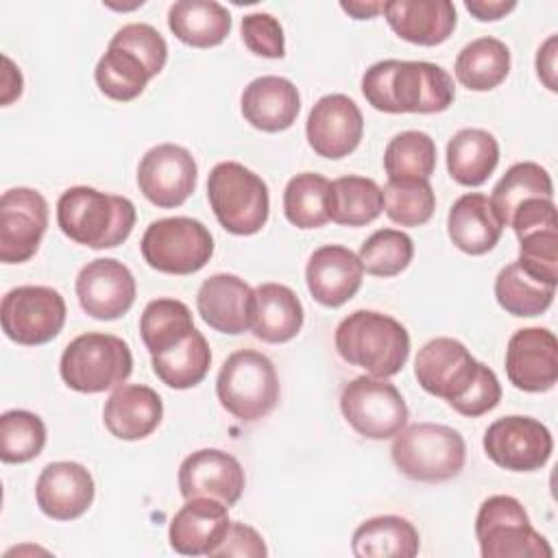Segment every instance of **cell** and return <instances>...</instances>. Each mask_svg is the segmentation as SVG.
<instances>
[{
  "label": "cell",
  "instance_id": "603a6c76",
  "mask_svg": "<svg viewBox=\"0 0 558 558\" xmlns=\"http://www.w3.org/2000/svg\"><path fill=\"white\" fill-rule=\"evenodd\" d=\"M364 266L360 257L340 244L316 248L305 266L307 290L325 307H340L353 299L362 286Z\"/></svg>",
  "mask_w": 558,
  "mask_h": 558
},
{
  "label": "cell",
  "instance_id": "d6a6232c",
  "mask_svg": "<svg viewBox=\"0 0 558 558\" xmlns=\"http://www.w3.org/2000/svg\"><path fill=\"white\" fill-rule=\"evenodd\" d=\"M456 78L471 92H490L510 72V50L497 37H477L456 57Z\"/></svg>",
  "mask_w": 558,
  "mask_h": 558
},
{
  "label": "cell",
  "instance_id": "8fae6325",
  "mask_svg": "<svg viewBox=\"0 0 558 558\" xmlns=\"http://www.w3.org/2000/svg\"><path fill=\"white\" fill-rule=\"evenodd\" d=\"M144 262L166 275H192L214 255L209 229L194 218L172 216L153 220L140 242Z\"/></svg>",
  "mask_w": 558,
  "mask_h": 558
},
{
  "label": "cell",
  "instance_id": "ab89813d",
  "mask_svg": "<svg viewBox=\"0 0 558 558\" xmlns=\"http://www.w3.org/2000/svg\"><path fill=\"white\" fill-rule=\"evenodd\" d=\"M434 168L436 142L423 131H401L384 150L388 179H429Z\"/></svg>",
  "mask_w": 558,
  "mask_h": 558
},
{
  "label": "cell",
  "instance_id": "f1b7e54d",
  "mask_svg": "<svg viewBox=\"0 0 558 558\" xmlns=\"http://www.w3.org/2000/svg\"><path fill=\"white\" fill-rule=\"evenodd\" d=\"M251 331L257 340L281 344L303 327V305L292 288L283 283H259L255 290Z\"/></svg>",
  "mask_w": 558,
  "mask_h": 558
},
{
  "label": "cell",
  "instance_id": "8d00e7d4",
  "mask_svg": "<svg viewBox=\"0 0 558 558\" xmlns=\"http://www.w3.org/2000/svg\"><path fill=\"white\" fill-rule=\"evenodd\" d=\"M384 209L381 187L360 174H347L331 181V211L329 218L344 227H364L373 222Z\"/></svg>",
  "mask_w": 558,
  "mask_h": 558
},
{
  "label": "cell",
  "instance_id": "7dc6e473",
  "mask_svg": "<svg viewBox=\"0 0 558 558\" xmlns=\"http://www.w3.org/2000/svg\"><path fill=\"white\" fill-rule=\"evenodd\" d=\"M508 227L517 233V238L538 231V229H551L558 227L556 220V205L554 198H530L521 203L514 214L510 216Z\"/></svg>",
  "mask_w": 558,
  "mask_h": 558
},
{
  "label": "cell",
  "instance_id": "ac0fdd59",
  "mask_svg": "<svg viewBox=\"0 0 558 558\" xmlns=\"http://www.w3.org/2000/svg\"><path fill=\"white\" fill-rule=\"evenodd\" d=\"M305 135L316 155L325 159L347 157L362 142V111L349 96L327 94L314 102L305 122Z\"/></svg>",
  "mask_w": 558,
  "mask_h": 558
},
{
  "label": "cell",
  "instance_id": "7a4b0ae2",
  "mask_svg": "<svg viewBox=\"0 0 558 558\" xmlns=\"http://www.w3.org/2000/svg\"><path fill=\"white\" fill-rule=\"evenodd\" d=\"M362 94L384 113H440L453 102L456 87L436 63L384 59L364 72Z\"/></svg>",
  "mask_w": 558,
  "mask_h": 558
},
{
  "label": "cell",
  "instance_id": "74e56055",
  "mask_svg": "<svg viewBox=\"0 0 558 558\" xmlns=\"http://www.w3.org/2000/svg\"><path fill=\"white\" fill-rule=\"evenodd\" d=\"M556 294V286L538 281L517 262L504 266L495 279V299L512 316L530 318L543 314Z\"/></svg>",
  "mask_w": 558,
  "mask_h": 558
},
{
  "label": "cell",
  "instance_id": "e0dca14e",
  "mask_svg": "<svg viewBox=\"0 0 558 558\" xmlns=\"http://www.w3.org/2000/svg\"><path fill=\"white\" fill-rule=\"evenodd\" d=\"M74 290L85 314L96 320H116L131 310L137 286L122 262L98 257L78 270Z\"/></svg>",
  "mask_w": 558,
  "mask_h": 558
},
{
  "label": "cell",
  "instance_id": "44dd1931",
  "mask_svg": "<svg viewBox=\"0 0 558 558\" xmlns=\"http://www.w3.org/2000/svg\"><path fill=\"white\" fill-rule=\"evenodd\" d=\"M253 288L231 272L207 277L196 292V310L201 318L216 331L238 336L253 323Z\"/></svg>",
  "mask_w": 558,
  "mask_h": 558
},
{
  "label": "cell",
  "instance_id": "9a60e30c",
  "mask_svg": "<svg viewBox=\"0 0 558 558\" xmlns=\"http://www.w3.org/2000/svg\"><path fill=\"white\" fill-rule=\"evenodd\" d=\"M48 203L33 187H11L0 198V262H28L46 233Z\"/></svg>",
  "mask_w": 558,
  "mask_h": 558
},
{
  "label": "cell",
  "instance_id": "277c9868",
  "mask_svg": "<svg viewBox=\"0 0 558 558\" xmlns=\"http://www.w3.org/2000/svg\"><path fill=\"white\" fill-rule=\"evenodd\" d=\"M57 222L63 235L89 248H113L135 227V205L126 196L96 187H68L57 201Z\"/></svg>",
  "mask_w": 558,
  "mask_h": 558
},
{
  "label": "cell",
  "instance_id": "ba28073f",
  "mask_svg": "<svg viewBox=\"0 0 558 558\" xmlns=\"http://www.w3.org/2000/svg\"><path fill=\"white\" fill-rule=\"evenodd\" d=\"M133 371V355L129 344L100 331L76 336L61 353V379L76 392H105L122 386Z\"/></svg>",
  "mask_w": 558,
  "mask_h": 558
},
{
  "label": "cell",
  "instance_id": "4fadbf2b",
  "mask_svg": "<svg viewBox=\"0 0 558 558\" xmlns=\"http://www.w3.org/2000/svg\"><path fill=\"white\" fill-rule=\"evenodd\" d=\"M0 323L4 336L17 344H46L63 329L65 301L48 286H17L2 296Z\"/></svg>",
  "mask_w": 558,
  "mask_h": 558
},
{
  "label": "cell",
  "instance_id": "cb8c5ba5",
  "mask_svg": "<svg viewBox=\"0 0 558 558\" xmlns=\"http://www.w3.org/2000/svg\"><path fill=\"white\" fill-rule=\"evenodd\" d=\"M227 506L211 497H190L168 527L170 547L183 556H209L229 527Z\"/></svg>",
  "mask_w": 558,
  "mask_h": 558
},
{
  "label": "cell",
  "instance_id": "f6af8a7d",
  "mask_svg": "<svg viewBox=\"0 0 558 558\" xmlns=\"http://www.w3.org/2000/svg\"><path fill=\"white\" fill-rule=\"evenodd\" d=\"M240 31H242V41L253 54L266 57V59H281L286 54L283 28L275 15L264 11L248 13L242 17Z\"/></svg>",
  "mask_w": 558,
  "mask_h": 558
},
{
  "label": "cell",
  "instance_id": "3957f363",
  "mask_svg": "<svg viewBox=\"0 0 558 558\" xmlns=\"http://www.w3.org/2000/svg\"><path fill=\"white\" fill-rule=\"evenodd\" d=\"M168 59L163 35L144 22H131L116 31L105 54L98 59L94 78L100 92L120 102L137 98Z\"/></svg>",
  "mask_w": 558,
  "mask_h": 558
},
{
  "label": "cell",
  "instance_id": "836d02e7",
  "mask_svg": "<svg viewBox=\"0 0 558 558\" xmlns=\"http://www.w3.org/2000/svg\"><path fill=\"white\" fill-rule=\"evenodd\" d=\"M155 375L174 390L198 386L211 364V351L205 336L194 327L179 344L150 355Z\"/></svg>",
  "mask_w": 558,
  "mask_h": 558
},
{
  "label": "cell",
  "instance_id": "2e32d148",
  "mask_svg": "<svg viewBox=\"0 0 558 558\" xmlns=\"http://www.w3.org/2000/svg\"><path fill=\"white\" fill-rule=\"evenodd\" d=\"M196 161L179 144H157L144 153L137 166L140 192L157 207L183 205L196 187Z\"/></svg>",
  "mask_w": 558,
  "mask_h": 558
},
{
  "label": "cell",
  "instance_id": "7c38bea8",
  "mask_svg": "<svg viewBox=\"0 0 558 558\" xmlns=\"http://www.w3.org/2000/svg\"><path fill=\"white\" fill-rule=\"evenodd\" d=\"M340 410L347 423L371 440L392 438L408 423V405L397 386L373 375H360L342 388Z\"/></svg>",
  "mask_w": 558,
  "mask_h": 558
},
{
  "label": "cell",
  "instance_id": "d4e9b609",
  "mask_svg": "<svg viewBox=\"0 0 558 558\" xmlns=\"http://www.w3.org/2000/svg\"><path fill=\"white\" fill-rule=\"evenodd\" d=\"M240 105L251 126L264 133H279L294 124L301 111V96L292 81L268 74L253 78L244 87Z\"/></svg>",
  "mask_w": 558,
  "mask_h": 558
},
{
  "label": "cell",
  "instance_id": "bcb514c9",
  "mask_svg": "<svg viewBox=\"0 0 558 558\" xmlns=\"http://www.w3.org/2000/svg\"><path fill=\"white\" fill-rule=\"evenodd\" d=\"M268 554L264 538L257 530L246 523L229 521V527L218 543V547L209 554V558L218 556H240V558H264Z\"/></svg>",
  "mask_w": 558,
  "mask_h": 558
},
{
  "label": "cell",
  "instance_id": "d6986e66",
  "mask_svg": "<svg viewBox=\"0 0 558 558\" xmlns=\"http://www.w3.org/2000/svg\"><path fill=\"white\" fill-rule=\"evenodd\" d=\"M506 375L523 392H545L558 381V340L545 327L517 329L506 347Z\"/></svg>",
  "mask_w": 558,
  "mask_h": 558
},
{
  "label": "cell",
  "instance_id": "ee69618b",
  "mask_svg": "<svg viewBox=\"0 0 558 558\" xmlns=\"http://www.w3.org/2000/svg\"><path fill=\"white\" fill-rule=\"evenodd\" d=\"M517 264L549 286L558 281V227L538 229L519 238Z\"/></svg>",
  "mask_w": 558,
  "mask_h": 558
},
{
  "label": "cell",
  "instance_id": "7402d4cb",
  "mask_svg": "<svg viewBox=\"0 0 558 558\" xmlns=\"http://www.w3.org/2000/svg\"><path fill=\"white\" fill-rule=\"evenodd\" d=\"M35 499L39 510L54 521L78 519L94 501V477L78 462H50L37 477Z\"/></svg>",
  "mask_w": 558,
  "mask_h": 558
},
{
  "label": "cell",
  "instance_id": "52a82bcc",
  "mask_svg": "<svg viewBox=\"0 0 558 558\" xmlns=\"http://www.w3.org/2000/svg\"><path fill=\"white\" fill-rule=\"evenodd\" d=\"M207 198L216 220L233 235H253L268 220V185L238 161H220L211 168Z\"/></svg>",
  "mask_w": 558,
  "mask_h": 558
},
{
  "label": "cell",
  "instance_id": "816d5d0a",
  "mask_svg": "<svg viewBox=\"0 0 558 558\" xmlns=\"http://www.w3.org/2000/svg\"><path fill=\"white\" fill-rule=\"evenodd\" d=\"M340 9L355 20H371L384 11V2H340Z\"/></svg>",
  "mask_w": 558,
  "mask_h": 558
},
{
  "label": "cell",
  "instance_id": "8992f818",
  "mask_svg": "<svg viewBox=\"0 0 558 558\" xmlns=\"http://www.w3.org/2000/svg\"><path fill=\"white\" fill-rule=\"evenodd\" d=\"M395 466L414 482H447L466 460V445L458 429L440 423H416L401 429L390 447Z\"/></svg>",
  "mask_w": 558,
  "mask_h": 558
},
{
  "label": "cell",
  "instance_id": "1f68e13d",
  "mask_svg": "<svg viewBox=\"0 0 558 558\" xmlns=\"http://www.w3.org/2000/svg\"><path fill=\"white\" fill-rule=\"evenodd\" d=\"M174 37L194 48H211L231 31V13L216 0H179L168 11Z\"/></svg>",
  "mask_w": 558,
  "mask_h": 558
},
{
  "label": "cell",
  "instance_id": "60d3db41",
  "mask_svg": "<svg viewBox=\"0 0 558 558\" xmlns=\"http://www.w3.org/2000/svg\"><path fill=\"white\" fill-rule=\"evenodd\" d=\"M381 196L386 216L401 227H421L436 209V194L427 179H388Z\"/></svg>",
  "mask_w": 558,
  "mask_h": 558
},
{
  "label": "cell",
  "instance_id": "b9f144b4",
  "mask_svg": "<svg viewBox=\"0 0 558 558\" xmlns=\"http://www.w3.org/2000/svg\"><path fill=\"white\" fill-rule=\"evenodd\" d=\"M46 445L44 421L28 410H7L0 416V458L7 464H22L41 453Z\"/></svg>",
  "mask_w": 558,
  "mask_h": 558
},
{
  "label": "cell",
  "instance_id": "484cf974",
  "mask_svg": "<svg viewBox=\"0 0 558 558\" xmlns=\"http://www.w3.org/2000/svg\"><path fill=\"white\" fill-rule=\"evenodd\" d=\"M386 22L405 41L438 46L449 39L458 15L449 0H392L384 2Z\"/></svg>",
  "mask_w": 558,
  "mask_h": 558
},
{
  "label": "cell",
  "instance_id": "7bdbcfd3",
  "mask_svg": "<svg viewBox=\"0 0 558 558\" xmlns=\"http://www.w3.org/2000/svg\"><path fill=\"white\" fill-rule=\"evenodd\" d=\"M357 257L368 275L384 279L395 277L410 266L414 257V242L399 229H379L366 238Z\"/></svg>",
  "mask_w": 558,
  "mask_h": 558
},
{
  "label": "cell",
  "instance_id": "5bb4252c",
  "mask_svg": "<svg viewBox=\"0 0 558 558\" xmlns=\"http://www.w3.org/2000/svg\"><path fill=\"white\" fill-rule=\"evenodd\" d=\"M482 445L486 456L497 466L514 473H530L547 464L554 449V438L541 421L510 414L488 425Z\"/></svg>",
  "mask_w": 558,
  "mask_h": 558
},
{
  "label": "cell",
  "instance_id": "e575fe53",
  "mask_svg": "<svg viewBox=\"0 0 558 558\" xmlns=\"http://www.w3.org/2000/svg\"><path fill=\"white\" fill-rule=\"evenodd\" d=\"M530 198H554V185L549 172L543 166L534 161H521L506 170V174L493 187L488 201L501 225L508 227L514 209Z\"/></svg>",
  "mask_w": 558,
  "mask_h": 558
},
{
  "label": "cell",
  "instance_id": "f546056e",
  "mask_svg": "<svg viewBox=\"0 0 558 558\" xmlns=\"http://www.w3.org/2000/svg\"><path fill=\"white\" fill-rule=\"evenodd\" d=\"M421 549L416 527L397 514H379L357 525L351 551L357 558H412Z\"/></svg>",
  "mask_w": 558,
  "mask_h": 558
},
{
  "label": "cell",
  "instance_id": "4dcf8cb0",
  "mask_svg": "<svg viewBox=\"0 0 558 558\" xmlns=\"http://www.w3.org/2000/svg\"><path fill=\"white\" fill-rule=\"evenodd\" d=\"M499 163V144L484 129H460L447 144V170L451 179L466 187L486 183Z\"/></svg>",
  "mask_w": 558,
  "mask_h": 558
},
{
  "label": "cell",
  "instance_id": "f907efd6",
  "mask_svg": "<svg viewBox=\"0 0 558 558\" xmlns=\"http://www.w3.org/2000/svg\"><path fill=\"white\" fill-rule=\"evenodd\" d=\"M4 78H2V105H9L11 100H15L22 94V74L20 70L13 65V61L9 57H4Z\"/></svg>",
  "mask_w": 558,
  "mask_h": 558
},
{
  "label": "cell",
  "instance_id": "83f0119b",
  "mask_svg": "<svg viewBox=\"0 0 558 558\" xmlns=\"http://www.w3.org/2000/svg\"><path fill=\"white\" fill-rule=\"evenodd\" d=\"M504 231L488 196L480 192L462 194L449 209L447 233L449 240L466 255H484L495 248Z\"/></svg>",
  "mask_w": 558,
  "mask_h": 558
},
{
  "label": "cell",
  "instance_id": "30bf717a",
  "mask_svg": "<svg viewBox=\"0 0 558 558\" xmlns=\"http://www.w3.org/2000/svg\"><path fill=\"white\" fill-rule=\"evenodd\" d=\"M475 536L484 558H551V547L541 536L521 506L510 495L482 501L475 517Z\"/></svg>",
  "mask_w": 558,
  "mask_h": 558
},
{
  "label": "cell",
  "instance_id": "d590c367",
  "mask_svg": "<svg viewBox=\"0 0 558 558\" xmlns=\"http://www.w3.org/2000/svg\"><path fill=\"white\" fill-rule=\"evenodd\" d=\"M331 181L316 172L292 177L283 190V214L299 229H318L329 222Z\"/></svg>",
  "mask_w": 558,
  "mask_h": 558
},
{
  "label": "cell",
  "instance_id": "f35d334b",
  "mask_svg": "<svg viewBox=\"0 0 558 558\" xmlns=\"http://www.w3.org/2000/svg\"><path fill=\"white\" fill-rule=\"evenodd\" d=\"M194 329L190 307L179 299H155L140 316L142 342L150 355L179 344Z\"/></svg>",
  "mask_w": 558,
  "mask_h": 558
},
{
  "label": "cell",
  "instance_id": "c3c4849f",
  "mask_svg": "<svg viewBox=\"0 0 558 558\" xmlns=\"http://www.w3.org/2000/svg\"><path fill=\"white\" fill-rule=\"evenodd\" d=\"M556 41L558 37L556 35H549L545 39V44L538 48L536 52V72H538V78L545 83L547 89L556 92L558 85H556Z\"/></svg>",
  "mask_w": 558,
  "mask_h": 558
},
{
  "label": "cell",
  "instance_id": "6da1fadb",
  "mask_svg": "<svg viewBox=\"0 0 558 558\" xmlns=\"http://www.w3.org/2000/svg\"><path fill=\"white\" fill-rule=\"evenodd\" d=\"M414 375L425 392L445 399L462 416H482L501 401L495 371L477 362L456 338L425 342L414 360Z\"/></svg>",
  "mask_w": 558,
  "mask_h": 558
},
{
  "label": "cell",
  "instance_id": "4316f807",
  "mask_svg": "<svg viewBox=\"0 0 558 558\" xmlns=\"http://www.w3.org/2000/svg\"><path fill=\"white\" fill-rule=\"evenodd\" d=\"M163 416L161 397L144 384L118 386L102 410L105 427L120 440H142L150 436Z\"/></svg>",
  "mask_w": 558,
  "mask_h": 558
},
{
  "label": "cell",
  "instance_id": "9c48e42d",
  "mask_svg": "<svg viewBox=\"0 0 558 558\" xmlns=\"http://www.w3.org/2000/svg\"><path fill=\"white\" fill-rule=\"evenodd\" d=\"M279 377L272 362L253 349L231 353L222 362L216 379L220 405L246 423L268 416L279 403Z\"/></svg>",
  "mask_w": 558,
  "mask_h": 558
},
{
  "label": "cell",
  "instance_id": "5b68a950",
  "mask_svg": "<svg viewBox=\"0 0 558 558\" xmlns=\"http://www.w3.org/2000/svg\"><path fill=\"white\" fill-rule=\"evenodd\" d=\"M338 355L373 377L397 375L410 355L408 329L392 316L375 310H355L336 327Z\"/></svg>",
  "mask_w": 558,
  "mask_h": 558
},
{
  "label": "cell",
  "instance_id": "681fc988",
  "mask_svg": "<svg viewBox=\"0 0 558 558\" xmlns=\"http://www.w3.org/2000/svg\"><path fill=\"white\" fill-rule=\"evenodd\" d=\"M464 7L480 22H495V20H501L506 13H510L517 7V2L514 0H466Z\"/></svg>",
  "mask_w": 558,
  "mask_h": 558
},
{
  "label": "cell",
  "instance_id": "ffe728a7",
  "mask_svg": "<svg viewBox=\"0 0 558 558\" xmlns=\"http://www.w3.org/2000/svg\"><path fill=\"white\" fill-rule=\"evenodd\" d=\"M244 484L246 477L238 458L220 449H198L179 466V490L183 499L211 497L229 508L242 497Z\"/></svg>",
  "mask_w": 558,
  "mask_h": 558
}]
</instances>
